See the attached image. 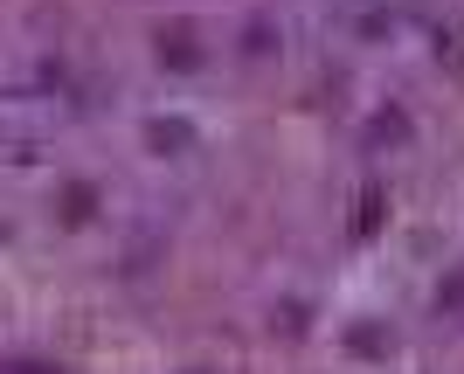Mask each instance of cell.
Segmentation results:
<instances>
[{"instance_id":"cell-1","label":"cell","mask_w":464,"mask_h":374,"mask_svg":"<svg viewBox=\"0 0 464 374\" xmlns=\"http://www.w3.org/2000/svg\"><path fill=\"white\" fill-rule=\"evenodd\" d=\"M437 305H450V312H464V271H450V284L437 292Z\"/></svg>"}]
</instances>
